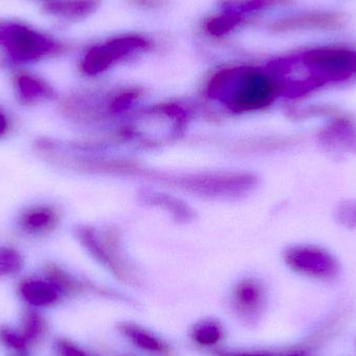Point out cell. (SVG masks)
<instances>
[{"instance_id":"cell-1","label":"cell","mask_w":356,"mask_h":356,"mask_svg":"<svg viewBox=\"0 0 356 356\" xmlns=\"http://www.w3.org/2000/svg\"><path fill=\"white\" fill-rule=\"evenodd\" d=\"M211 86L215 93L225 96L229 104L240 108L266 106L273 100L278 90L271 77L249 67L222 71Z\"/></svg>"},{"instance_id":"cell-2","label":"cell","mask_w":356,"mask_h":356,"mask_svg":"<svg viewBox=\"0 0 356 356\" xmlns=\"http://www.w3.org/2000/svg\"><path fill=\"white\" fill-rule=\"evenodd\" d=\"M0 46L15 62H35L60 50V45L47 35L20 23L0 26Z\"/></svg>"},{"instance_id":"cell-3","label":"cell","mask_w":356,"mask_h":356,"mask_svg":"<svg viewBox=\"0 0 356 356\" xmlns=\"http://www.w3.org/2000/svg\"><path fill=\"white\" fill-rule=\"evenodd\" d=\"M150 42L139 35H127L106 42L89 50L83 63V68L90 74L100 72L112 63L136 50L147 49Z\"/></svg>"},{"instance_id":"cell-4","label":"cell","mask_w":356,"mask_h":356,"mask_svg":"<svg viewBox=\"0 0 356 356\" xmlns=\"http://www.w3.org/2000/svg\"><path fill=\"white\" fill-rule=\"evenodd\" d=\"M291 267L314 278L330 280L338 275V261L330 253L314 246L298 247L288 254Z\"/></svg>"},{"instance_id":"cell-5","label":"cell","mask_w":356,"mask_h":356,"mask_svg":"<svg viewBox=\"0 0 356 356\" xmlns=\"http://www.w3.org/2000/svg\"><path fill=\"white\" fill-rule=\"evenodd\" d=\"M264 307V293L253 282L240 284L234 293V309L244 321L252 322L259 317Z\"/></svg>"},{"instance_id":"cell-6","label":"cell","mask_w":356,"mask_h":356,"mask_svg":"<svg viewBox=\"0 0 356 356\" xmlns=\"http://www.w3.org/2000/svg\"><path fill=\"white\" fill-rule=\"evenodd\" d=\"M62 293L58 286L50 280H25L20 286L21 296L33 307H50L58 302Z\"/></svg>"},{"instance_id":"cell-7","label":"cell","mask_w":356,"mask_h":356,"mask_svg":"<svg viewBox=\"0 0 356 356\" xmlns=\"http://www.w3.org/2000/svg\"><path fill=\"white\" fill-rule=\"evenodd\" d=\"M100 0H51L44 6V10L49 15L77 20L93 14Z\"/></svg>"},{"instance_id":"cell-8","label":"cell","mask_w":356,"mask_h":356,"mask_svg":"<svg viewBox=\"0 0 356 356\" xmlns=\"http://www.w3.org/2000/svg\"><path fill=\"white\" fill-rule=\"evenodd\" d=\"M119 328L122 334L142 350L162 356H168L171 353L170 347L166 342L140 326L127 323L122 324Z\"/></svg>"},{"instance_id":"cell-9","label":"cell","mask_w":356,"mask_h":356,"mask_svg":"<svg viewBox=\"0 0 356 356\" xmlns=\"http://www.w3.org/2000/svg\"><path fill=\"white\" fill-rule=\"evenodd\" d=\"M56 211L47 207H35L27 209L20 218V226L29 234H42L56 225Z\"/></svg>"},{"instance_id":"cell-10","label":"cell","mask_w":356,"mask_h":356,"mask_svg":"<svg viewBox=\"0 0 356 356\" xmlns=\"http://www.w3.org/2000/svg\"><path fill=\"white\" fill-rule=\"evenodd\" d=\"M16 83L21 99L29 104L49 99L54 96V90L45 81L33 75H19Z\"/></svg>"},{"instance_id":"cell-11","label":"cell","mask_w":356,"mask_h":356,"mask_svg":"<svg viewBox=\"0 0 356 356\" xmlns=\"http://www.w3.org/2000/svg\"><path fill=\"white\" fill-rule=\"evenodd\" d=\"M223 330L221 325L213 320H204L195 326L192 332L194 342L203 347H211L217 345L223 338Z\"/></svg>"},{"instance_id":"cell-12","label":"cell","mask_w":356,"mask_h":356,"mask_svg":"<svg viewBox=\"0 0 356 356\" xmlns=\"http://www.w3.org/2000/svg\"><path fill=\"white\" fill-rule=\"evenodd\" d=\"M45 332L46 322L41 315L31 311L23 316L21 334L24 337L27 344L40 342Z\"/></svg>"},{"instance_id":"cell-13","label":"cell","mask_w":356,"mask_h":356,"mask_svg":"<svg viewBox=\"0 0 356 356\" xmlns=\"http://www.w3.org/2000/svg\"><path fill=\"white\" fill-rule=\"evenodd\" d=\"M241 21H242V16L241 15L225 12L221 16L211 18L207 23V26L205 27H207V33L220 37V35L229 33L234 27L238 26Z\"/></svg>"},{"instance_id":"cell-14","label":"cell","mask_w":356,"mask_h":356,"mask_svg":"<svg viewBox=\"0 0 356 356\" xmlns=\"http://www.w3.org/2000/svg\"><path fill=\"white\" fill-rule=\"evenodd\" d=\"M23 268V259L18 251L12 248H0V277L14 275Z\"/></svg>"},{"instance_id":"cell-15","label":"cell","mask_w":356,"mask_h":356,"mask_svg":"<svg viewBox=\"0 0 356 356\" xmlns=\"http://www.w3.org/2000/svg\"><path fill=\"white\" fill-rule=\"evenodd\" d=\"M0 342L8 348L19 351V353L24 351L27 346V342L22 334L8 327L0 330Z\"/></svg>"},{"instance_id":"cell-16","label":"cell","mask_w":356,"mask_h":356,"mask_svg":"<svg viewBox=\"0 0 356 356\" xmlns=\"http://www.w3.org/2000/svg\"><path fill=\"white\" fill-rule=\"evenodd\" d=\"M54 349L58 356H93L85 349L67 340H58Z\"/></svg>"},{"instance_id":"cell-17","label":"cell","mask_w":356,"mask_h":356,"mask_svg":"<svg viewBox=\"0 0 356 356\" xmlns=\"http://www.w3.org/2000/svg\"><path fill=\"white\" fill-rule=\"evenodd\" d=\"M339 213L343 223L346 224L347 226L356 225V202H348L343 205Z\"/></svg>"},{"instance_id":"cell-18","label":"cell","mask_w":356,"mask_h":356,"mask_svg":"<svg viewBox=\"0 0 356 356\" xmlns=\"http://www.w3.org/2000/svg\"><path fill=\"white\" fill-rule=\"evenodd\" d=\"M213 356H276L273 353L261 351H217Z\"/></svg>"},{"instance_id":"cell-19","label":"cell","mask_w":356,"mask_h":356,"mask_svg":"<svg viewBox=\"0 0 356 356\" xmlns=\"http://www.w3.org/2000/svg\"><path fill=\"white\" fill-rule=\"evenodd\" d=\"M134 3L138 6L146 8H161L166 3L167 0H133Z\"/></svg>"},{"instance_id":"cell-20","label":"cell","mask_w":356,"mask_h":356,"mask_svg":"<svg viewBox=\"0 0 356 356\" xmlns=\"http://www.w3.org/2000/svg\"><path fill=\"white\" fill-rule=\"evenodd\" d=\"M8 120L3 113L0 112V138L3 137L8 131Z\"/></svg>"},{"instance_id":"cell-21","label":"cell","mask_w":356,"mask_h":356,"mask_svg":"<svg viewBox=\"0 0 356 356\" xmlns=\"http://www.w3.org/2000/svg\"><path fill=\"white\" fill-rule=\"evenodd\" d=\"M284 356H309V355L303 349H297V350H293L291 353H286Z\"/></svg>"}]
</instances>
